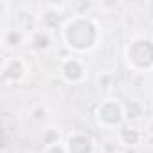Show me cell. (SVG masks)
Here are the masks:
<instances>
[{"mask_svg":"<svg viewBox=\"0 0 153 153\" xmlns=\"http://www.w3.org/2000/svg\"><path fill=\"white\" fill-rule=\"evenodd\" d=\"M29 43H31V47H34L36 51H45V49H49V43H51L49 33H47V31H36V33H33L31 38H29Z\"/></svg>","mask_w":153,"mask_h":153,"instance_id":"30bf717a","label":"cell"},{"mask_svg":"<svg viewBox=\"0 0 153 153\" xmlns=\"http://www.w3.org/2000/svg\"><path fill=\"white\" fill-rule=\"evenodd\" d=\"M144 112H146L144 105H142L140 101H137V99H133V101H130L128 105H124L126 121H137V119H140V117L144 115Z\"/></svg>","mask_w":153,"mask_h":153,"instance_id":"9c48e42d","label":"cell"},{"mask_svg":"<svg viewBox=\"0 0 153 153\" xmlns=\"http://www.w3.org/2000/svg\"><path fill=\"white\" fill-rule=\"evenodd\" d=\"M96 121L99 126H103L106 130H119L126 123L124 105L119 99L106 97L96 108Z\"/></svg>","mask_w":153,"mask_h":153,"instance_id":"3957f363","label":"cell"},{"mask_svg":"<svg viewBox=\"0 0 153 153\" xmlns=\"http://www.w3.org/2000/svg\"><path fill=\"white\" fill-rule=\"evenodd\" d=\"M59 76L68 85H81L87 79V67L78 56H68L59 65Z\"/></svg>","mask_w":153,"mask_h":153,"instance_id":"5b68a950","label":"cell"},{"mask_svg":"<svg viewBox=\"0 0 153 153\" xmlns=\"http://www.w3.org/2000/svg\"><path fill=\"white\" fill-rule=\"evenodd\" d=\"M25 42V34L20 29H6L2 36L4 47H20Z\"/></svg>","mask_w":153,"mask_h":153,"instance_id":"ba28073f","label":"cell"},{"mask_svg":"<svg viewBox=\"0 0 153 153\" xmlns=\"http://www.w3.org/2000/svg\"><path fill=\"white\" fill-rule=\"evenodd\" d=\"M29 65L24 58L15 56V58H6L2 63V83L4 85H16L22 83L27 78Z\"/></svg>","mask_w":153,"mask_h":153,"instance_id":"277c9868","label":"cell"},{"mask_svg":"<svg viewBox=\"0 0 153 153\" xmlns=\"http://www.w3.org/2000/svg\"><path fill=\"white\" fill-rule=\"evenodd\" d=\"M65 146H67L68 153H94V140L85 131L70 133L67 142H65Z\"/></svg>","mask_w":153,"mask_h":153,"instance_id":"8992f818","label":"cell"},{"mask_svg":"<svg viewBox=\"0 0 153 153\" xmlns=\"http://www.w3.org/2000/svg\"><path fill=\"white\" fill-rule=\"evenodd\" d=\"M63 43L76 54H87L101 42V29L97 22L87 15H74L61 25Z\"/></svg>","mask_w":153,"mask_h":153,"instance_id":"6da1fadb","label":"cell"},{"mask_svg":"<svg viewBox=\"0 0 153 153\" xmlns=\"http://www.w3.org/2000/svg\"><path fill=\"white\" fill-rule=\"evenodd\" d=\"M117 137H119V142H121L123 146L133 148V146H137V144L140 142L142 133H140L139 130L131 128V126H121V128L117 130Z\"/></svg>","mask_w":153,"mask_h":153,"instance_id":"52a82bcc","label":"cell"},{"mask_svg":"<svg viewBox=\"0 0 153 153\" xmlns=\"http://www.w3.org/2000/svg\"><path fill=\"white\" fill-rule=\"evenodd\" d=\"M148 130H149V133H151V135H153V121H151V123H149V126H148Z\"/></svg>","mask_w":153,"mask_h":153,"instance_id":"7c38bea8","label":"cell"},{"mask_svg":"<svg viewBox=\"0 0 153 153\" xmlns=\"http://www.w3.org/2000/svg\"><path fill=\"white\" fill-rule=\"evenodd\" d=\"M43 153H68L67 151V146L65 142H59V140H54V142H47Z\"/></svg>","mask_w":153,"mask_h":153,"instance_id":"8fae6325","label":"cell"},{"mask_svg":"<svg viewBox=\"0 0 153 153\" xmlns=\"http://www.w3.org/2000/svg\"><path fill=\"white\" fill-rule=\"evenodd\" d=\"M126 63L131 70L146 72L153 68V40L146 36H135L124 49Z\"/></svg>","mask_w":153,"mask_h":153,"instance_id":"7a4b0ae2","label":"cell"}]
</instances>
